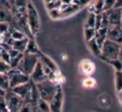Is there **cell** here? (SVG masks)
Here are the masks:
<instances>
[{
    "label": "cell",
    "mask_w": 122,
    "mask_h": 112,
    "mask_svg": "<svg viewBox=\"0 0 122 112\" xmlns=\"http://www.w3.org/2000/svg\"><path fill=\"white\" fill-rule=\"evenodd\" d=\"M9 56H10L9 64H10V68H14L18 65L19 61L21 60V58L23 56V53H20V52L11 48L9 50Z\"/></svg>",
    "instance_id": "cell-13"
},
{
    "label": "cell",
    "mask_w": 122,
    "mask_h": 112,
    "mask_svg": "<svg viewBox=\"0 0 122 112\" xmlns=\"http://www.w3.org/2000/svg\"><path fill=\"white\" fill-rule=\"evenodd\" d=\"M78 69H79L80 74H82L85 77V76H92L95 72L96 67H95L94 62H92L91 59L85 58L79 62Z\"/></svg>",
    "instance_id": "cell-10"
},
{
    "label": "cell",
    "mask_w": 122,
    "mask_h": 112,
    "mask_svg": "<svg viewBox=\"0 0 122 112\" xmlns=\"http://www.w3.org/2000/svg\"><path fill=\"white\" fill-rule=\"evenodd\" d=\"M34 111V104L30 101H23L22 105L18 109L17 112H33Z\"/></svg>",
    "instance_id": "cell-23"
},
{
    "label": "cell",
    "mask_w": 122,
    "mask_h": 112,
    "mask_svg": "<svg viewBox=\"0 0 122 112\" xmlns=\"http://www.w3.org/2000/svg\"><path fill=\"white\" fill-rule=\"evenodd\" d=\"M0 88L4 91L10 89V83L7 73H0Z\"/></svg>",
    "instance_id": "cell-22"
},
{
    "label": "cell",
    "mask_w": 122,
    "mask_h": 112,
    "mask_svg": "<svg viewBox=\"0 0 122 112\" xmlns=\"http://www.w3.org/2000/svg\"><path fill=\"white\" fill-rule=\"evenodd\" d=\"M26 21L31 36L34 37L40 30L41 24H40V16L38 14V11H36L34 5L30 1H28V4H27Z\"/></svg>",
    "instance_id": "cell-1"
},
{
    "label": "cell",
    "mask_w": 122,
    "mask_h": 112,
    "mask_svg": "<svg viewBox=\"0 0 122 112\" xmlns=\"http://www.w3.org/2000/svg\"><path fill=\"white\" fill-rule=\"evenodd\" d=\"M102 60L121 58V43H117L109 39H105L100 49V56H98Z\"/></svg>",
    "instance_id": "cell-2"
},
{
    "label": "cell",
    "mask_w": 122,
    "mask_h": 112,
    "mask_svg": "<svg viewBox=\"0 0 122 112\" xmlns=\"http://www.w3.org/2000/svg\"><path fill=\"white\" fill-rule=\"evenodd\" d=\"M51 74H52V72L38 60L35 67L30 74L29 78H30V81H32L33 83H36V82L42 81L46 78H49Z\"/></svg>",
    "instance_id": "cell-5"
},
{
    "label": "cell",
    "mask_w": 122,
    "mask_h": 112,
    "mask_svg": "<svg viewBox=\"0 0 122 112\" xmlns=\"http://www.w3.org/2000/svg\"><path fill=\"white\" fill-rule=\"evenodd\" d=\"M121 10L122 9L112 8L108 11H105L109 25H121Z\"/></svg>",
    "instance_id": "cell-11"
},
{
    "label": "cell",
    "mask_w": 122,
    "mask_h": 112,
    "mask_svg": "<svg viewBox=\"0 0 122 112\" xmlns=\"http://www.w3.org/2000/svg\"><path fill=\"white\" fill-rule=\"evenodd\" d=\"M62 5H69L71 3H72V0H60Z\"/></svg>",
    "instance_id": "cell-34"
},
{
    "label": "cell",
    "mask_w": 122,
    "mask_h": 112,
    "mask_svg": "<svg viewBox=\"0 0 122 112\" xmlns=\"http://www.w3.org/2000/svg\"><path fill=\"white\" fill-rule=\"evenodd\" d=\"M11 21H12V13L10 9L0 6V22H7L10 24Z\"/></svg>",
    "instance_id": "cell-15"
},
{
    "label": "cell",
    "mask_w": 122,
    "mask_h": 112,
    "mask_svg": "<svg viewBox=\"0 0 122 112\" xmlns=\"http://www.w3.org/2000/svg\"><path fill=\"white\" fill-rule=\"evenodd\" d=\"M63 101H64L63 90H62L61 86H59L56 93L52 97V99L49 101L50 111L51 112H61L62 106H63Z\"/></svg>",
    "instance_id": "cell-8"
},
{
    "label": "cell",
    "mask_w": 122,
    "mask_h": 112,
    "mask_svg": "<svg viewBox=\"0 0 122 112\" xmlns=\"http://www.w3.org/2000/svg\"><path fill=\"white\" fill-rule=\"evenodd\" d=\"M9 2H10V6L13 4V2H14V0H9Z\"/></svg>",
    "instance_id": "cell-37"
},
{
    "label": "cell",
    "mask_w": 122,
    "mask_h": 112,
    "mask_svg": "<svg viewBox=\"0 0 122 112\" xmlns=\"http://www.w3.org/2000/svg\"><path fill=\"white\" fill-rule=\"evenodd\" d=\"M95 14L92 11H90L86 20V24L85 27H91V28H94V24H95Z\"/></svg>",
    "instance_id": "cell-25"
},
{
    "label": "cell",
    "mask_w": 122,
    "mask_h": 112,
    "mask_svg": "<svg viewBox=\"0 0 122 112\" xmlns=\"http://www.w3.org/2000/svg\"><path fill=\"white\" fill-rule=\"evenodd\" d=\"M28 40H29V36H26V37L18 39V40H12L11 48L16 50V51H18V52H20V53L24 54V52L26 50V47H27Z\"/></svg>",
    "instance_id": "cell-14"
},
{
    "label": "cell",
    "mask_w": 122,
    "mask_h": 112,
    "mask_svg": "<svg viewBox=\"0 0 122 112\" xmlns=\"http://www.w3.org/2000/svg\"><path fill=\"white\" fill-rule=\"evenodd\" d=\"M4 98L10 112H17L23 103V100L18 95H16L10 88L5 92Z\"/></svg>",
    "instance_id": "cell-7"
},
{
    "label": "cell",
    "mask_w": 122,
    "mask_h": 112,
    "mask_svg": "<svg viewBox=\"0 0 122 112\" xmlns=\"http://www.w3.org/2000/svg\"><path fill=\"white\" fill-rule=\"evenodd\" d=\"M10 64L0 58V73H7L10 70Z\"/></svg>",
    "instance_id": "cell-29"
},
{
    "label": "cell",
    "mask_w": 122,
    "mask_h": 112,
    "mask_svg": "<svg viewBox=\"0 0 122 112\" xmlns=\"http://www.w3.org/2000/svg\"><path fill=\"white\" fill-rule=\"evenodd\" d=\"M5 92H6V91H4V90H2V89L0 88V96H3V95L5 94Z\"/></svg>",
    "instance_id": "cell-35"
},
{
    "label": "cell",
    "mask_w": 122,
    "mask_h": 112,
    "mask_svg": "<svg viewBox=\"0 0 122 112\" xmlns=\"http://www.w3.org/2000/svg\"><path fill=\"white\" fill-rule=\"evenodd\" d=\"M0 51H1V45H0Z\"/></svg>",
    "instance_id": "cell-38"
},
{
    "label": "cell",
    "mask_w": 122,
    "mask_h": 112,
    "mask_svg": "<svg viewBox=\"0 0 122 112\" xmlns=\"http://www.w3.org/2000/svg\"><path fill=\"white\" fill-rule=\"evenodd\" d=\"M106 39L121 43V25H109L106 32Z\"/></svg>",
    "instance_id": "cell-9"
},
{
    "label": "cell",
    "mask_w": 122,
    "mask_h": 112,
    "mask_svg": "<svg viewBox=\"0 0 122 112\" xmlns=\"http://www.w3.org/2000/svg\"><path fill=\"white\" fill-rule=\"evenodd\" d=\"M90 2H91V0H75V1H73V3H74V4H76L79 8H81V7H83V6L88 5Z\"/></svg>",
    "instance_id": "cell-31"
},
{
    "label": "cell",
    "mask_w": 122,
    "mask_h": 112,
    "mask_svg": "<svg viewBox=\"0 0 122 112\" xmlns=\"http://www.w3.org/2000/svg\"><path fill=\"white\" fill-rule=\"evenodd\" d=\"M8 78H9V83H10V88H12L14 86L20 85L22 83H25L30 80V78L28 75L20 71L18 68H10V70L7 72Z\"/></svg>",
    "instance_id": "cell-6"
},
{
    "label": "cell",
    "mask_w": 122,
    "mask_h": 112,
    "mask_svg": "<svg viewBox=\"0 0 122 112\" xmlns=\"http://www.w3.org/2000/svg\"><path fill=\"white\" fill-rule=\"evenodd\" d=\"M87 45H88L90 51H91L95 56H100V49H101V47L98 45V43L96 42V40H95L94 37L92 38L91 40L87 41Z\"/></svg>",
    "instance_id": "cell-18"
},
{
    "label": "cell",
    "mask_w": 122,
    "mask_h": 112,
    "mask_svg": "<svg viewBox=\"0 0 122 112\" xmlns=\"http://www.w3.org/2000/svg\"><path fill=\"white\" fill-rule=\"evenodd\" d=\"M34 84H35V87L37 89L39 98L48 101V102L52 99V97L54 96V94L56 93V91L59 87V85L55 84L50 78H46V79L39 81V82H36Z\"/></svg>",
    "instance_id": "cell-3"
},
{
    "label": "cell",
    "mask_w": 122,
    "mask_h": 112,
    "mask_svg": "<svg viewBox=\"0 0 122 112\" xmlns=\"http://www.w3.org/2000/svg\"><path fill=\"white\" fill-rule=\"evenodd\" d=\"M112 8H115V9H122V0H115L114 5H113Z\"/></svg>",
    "instance_id": "cell-33"
},
{
    "label": "cell",
    "mask_w": 122,
    "mask_h": 112,
    "mask_svg": "<svg viewBox=\"0 0 122 112\" xmlns=\"http://www.w3.org/2000/svg\"><path fill=\"white\" fill-rule=\"evenodd\" d=\"M10 27V23L0 22V35H3L4 34H6L9 31Z\"/></svg>",
    "instance_id": "cell-27"
},
{
    "label": "cell",
    "mask_w": 122,
    "mask_h": 112,
    "mask_svg": "<svg viewBox=\"0 0 122 112\" xmlns=\"http://www.w3.org/2000/svg\"><path fill=\"white\" fill-rule=\"evenodd\" d=\"M0 112H10V110L8 109V106L6 104L4 95L0 96Z\"/></svg>",
    "instance_id": "cell-28"
},
{
    "label": "cell",
    "mask_w": 122,
    "mask_h": 112,
    "mask_svg": "<svg viewBox=\"0 0 122 112\" xmlns=\"http://www.w3.org/2000/svg\"><path fill=\"white\" fill-rule=\"evenodd\" d=\"M47 7H48V10L51 11V10H55V9H60L61 7V1L60 0H55V1H52V2H50V3H47L46 4Z\"/></svg>",
    "instance_id": "cell-26"
},
{
    "label": "cell",
    "mask_w": 122,
    "mask_h": 112,
    "mask_svg": "<svg viewBox=\"0 0 122 112\" xmlns=\"http://www.w3.org/2000/svg\"><path fill=\"white\" fill-rule=\"evenodd\" d=\"M73 1H75V0H72V2H73Z\"/></svg>",
    "instance_id": "cell-39"
},
{
    "label": "cell",
    "mask_w": 122,
    "mask_h": 112,
    "mask_svg": "<svg viewBox=\"0 0 122 112\" xmlns=\"http://www.w3.org/2000/svg\"><path fill=\"white\" fill-rule=\"evenodd\" d=\"M52 1H55V0H45V3H50V2H52Z\"/></svg>",
    "instance_id": "cell-36"
},
{
    "label": "cell",
    "mask_w": 122,
    "mask_h": 112,
    "mask_svg": "<svg viewBox=\"0 0 122 112\" xmlns=\"http://www.w3.org/2000/svg\"><path fill=\"white\" fill-rule=\"evenodd\" d=\"M34 112H51L49 102L39 98L34 103Z\"/></svg>",
    "instance_id": "cell-16"
},
{
    "label": "cell",
    "mask_w": 122,
    "mask_h": 112,
    "mask_svg": "<svg viewBox=\"0 0 122 112\" xmlns=\"http://www.w3.org/2000/svg\"><path fill=\"white\" fill-rule=\"evenodd\" d=\"M97 82L94 78L92 76H85V78L82 79V86L86 89H92L95 88Z\"/></svg>",
    "instance_id": "cell-19"
},
{
    "label": "cell",
    "mask_w": 122,
    "mask_h": 112,
    "mask_svg": "<svg viewBox=\"0 0 122 112\" xmlns=\"http://www.w3.org/2000/svg\"><path fill=\"white\" fill-rule=\"evenodd\" d=\"M114 2H115V0H103V9H104V11L112 9L113 7V5H114Z\"/></svg>",
    "instance_id": "cell-30"
},
{
    "label": "cell",
    "mask_w": 122,
    "mask_h": 112,
    "mask_svg": "<svg viewBox=\"0 0 122 112\" xmlns=\"http://www.w3.org/2000/svg\"><path fill=\"white\" fill-rule=\"evenodd\" d=\"M122 76H121V71H115L114 73V87L116 90L117 94H121L122 90Z\"/></svg>",
    "instance_id": "cell-20"
},
{
    "label": "cell",
    "mask_w": 122,
    "mask_h": 112,
    "mask_svg": "<svg viewBox=\"0 0 122 112\" xmlns=\"http://www.w3.org/2000/svg\"><path fill=\"white\" fill-rule=\"evenodd\" d=\"M37 56H38L39 61H40L43 65H45L47 68H49L51 72H56V71H58V67H57L56 63H55L50 56H48L47 55L43 54L41 51L37 54Z\"/></svg>",
    "instance_id": "cell-12"
},
{
    "label": "cell",
    "mask_w": 122,
    "mask_h": 112,
    "mask_svg": "<svg viewBox=\"0 0 122 112\" xmlns=\"http://www.w3.org/2000/svg\"><path fill=\"white\" fill-rule=\"evenodd\" d=\"M0 6L10 9V4L9 0H0Z\"/></svg>",
    "instance_id": "cell-32"
},
{
    "label": "cell",
    "mask_w": 122,
    "mask_h": 112,
    "mask_svg": "<svg viewBox=\"0 0 122 112\" xmlns=\"http://www.w3.org/2000/svg\"><path fill=\"white\" fill-rule=\"evenodd\" d=\"M95 35V29L94 28H91V27H85L84 28V36L86 41L91 40L92 38H93Z\"/></svg>",
    "instance_id": "cell-24"
},
{
    "label": "cell",
    "mask_w": 122,
    "mask_h": 112,
    "mask_svg": "<svg viewBox=\"0 0 122 112\" xmlns=\"http://www.w3.org/2000/svg\"><path fill=\"white\" fill-rule=\"evenodd\" d=\"M38 60L39 59H38V56L37 55L24 53L21 60L19 61L18 65L16 66V68H18L20 71H22L26 75L30 76V74L31 73V71L35 67V65L38 62Z\"/></svg>",
    "instance_id": "cell-4"
},
{
    "label": "cell",
    "mask_w": 122,
    "mask_h": 112,
    "mask_svg": "<svg viewBox=\"0 0 122 112\" xmlns=\"http://www.w3.org/2000/svg\"><path fill=\"white\" fill-rule=\"evenodd\" d=\"M103 61L110 64L115 71H121V69H122L121 58H119V57L118 58H113V59H104Z\"/></svg>",
    "instance_id": "cell-21"
},
{
    "label": "cell",
    "mask_w": 122,
    "mask_h": 112,
    "mask_svg": "<svg viewBox=\"0 0 122 112\" xmlns=\"http://www.w3.org/2000/svg\"><path fill=\"white\" fill-rule=\"evenodd\" d=\"M40 52L34 38L32 37H29V40H28V43H27V47H26V50L24 53H27V54H35L37 55L38 53Z\"/></svg>",
    "instance_id": "cell-17"
}]
</instances>
